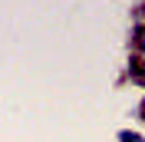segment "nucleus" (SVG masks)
<instances>
[{
  "mask_svg": "<svg viewBox=\"0 0 145 142\" xmlns=\"http://www.w3.org/2000/svg\"><path fill=\"white\" fill-rule=\"evenodd\" d=\"M122 142H145L142 135H129V132H122Z\"/></svg>",
  "mask_w": 145,
  "mask_h": 142,
  "instance_id": "nucleus-1",
  "label": "nucleus"
},
{
  "mask_svg": "<svg viewBox=\"0 0 145 142\" xmlns=\"http://www.w3.org/2000/svg\"><path fill=\"white\" fill-rule=\"evenodd\" d=\"M142 43H145V36H142Z\"/></svg>",
  "mask_w": 145,
  "mask_h": 142,
  "instance_id": "nucleus-2",
  "label": "nucleus"
}]
</instances>
